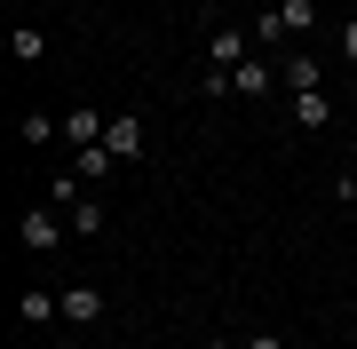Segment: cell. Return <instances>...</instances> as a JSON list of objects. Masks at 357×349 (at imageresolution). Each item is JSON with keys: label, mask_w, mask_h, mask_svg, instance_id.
Returning <instances> with one entry per match:
<instances>
[{"label": "cell", "mask_w": 357, "mask_h": 349, "mask_svg": "<svg viewBox=\"0 0 357 349\" xmlns=\"http://www.w3.org/2000/svg\"><path fill=\"white\" fill-rule=\"evenodd\" d=\"M278 16H286V32H294V40H302L310 24H318V0H278Z\"/></svg>", "instance_id": "7c38bea8"}, {"label": "cell", "mask_w": 357, "mask_h": 349, "mask_svg": "<svg viewBox=\"0 0 357 349\" xmlns=\"http://www.w3.org/2000/svg\"><path fill=\"white\" fill-rule=\"evenodd\" d=\"M0 8H8V16H16V8H24V0H0Z\"/></svg>", "instance_id": "e0dca14e"}, {"label": "cell", "mask_w": 357, "mask_h": 349, "mask_svg": "<svg viewBox=\"0 0 357 349\" xmlns=\"http://www.w3.org/2000/svg\"><path fill=\"white\" fill-rule=\"evenodd\" d=\"M326 119H333V95L326 88H302V95H294V127H302V135H318Z\"/></svg>", "instance_id": "3957f363"}, {"label": "cell", "mask_w": 357, "mask_h": 349, "mask_svg": "<svg viewBox=\"0 0 357 349\" xmlns=\"http://www.w3.org/2000/svg\"><path fill=\"white\" fill-rule=\"evenodd\" d=\"M16 318H24V325H56V318H64V294H40V286H24V294H16Z\"/></svg>", "instance_id": "277c9868"}, {"label": "cell", "mask_w": 357, "mask_h": 349, "mask_svg": "<svg viewBox=\"0 0 357 349\" xmlns=\"http://www.w3.org/2000/svg\"><path fill=\"white\" fill-rule=\"evenodd\" d=\"M230 95H270V64L262 56H246V64L230 72Z\"/></svg>", "instance_id": "30bf717a"}, {"label": "cell", "mask_w": 357, "mask_h": 349, "mask_svg": "<svg viewBox=\"0 0 357 349\" xmlns=\"http://www.w3.org/2000/svg\"><path fill=\"white\" fill-rule=\"evenodd\" d=\"M64 222H72V238H96V231H103V207L79 199V207H64Z\"/></svg>", "instance_id": "8fae6325"}, {"label": "cell", "mask_w": 357, "mask_h": 349, "mask_svg": "<svg viewBox=\"0 0 357 349\" xmlns=\"http://www.w3.org/2000/svg\"><path fill=\"white\" fill-rule=\"evenodd\" d=\"M246 56H255V32H238V24H215V32H206V72H238Z\"/></svg>", "instance_id": "7a4b0ae2"}, {"label": "cell", "mask_w": 357, "mask_h": 349, "mask_svg": "<svg viewBox=\"0 0 357 349\" xmlns=\"http://www.w3.org/2000/svg\"><path fill=\"white\" fill-rule=\"evenodd\" d=\"M8 48H16V64H40V56H48V40H40L32 24H16V32H8Z\"/></svg>", "instance_id": "4fadbf2b"}, {"label": "cell", "mask_w": 357, "mask_h": 349, "mask_svg": "<svg viewBox=\"0 0 357 349\" xmlns=\"http://www.w3.org/2000/svg\"><path fill=\"white\" fill-rule=\"evenodd\" d=\"M278 79H286L294 95H302V88H326V64H318V56H302V48H294L286 64H278Z\"/></svg>", "instance_id": "8992f818"}, {"label": "cell", "mask_w": 357, "mask_h": 349, "mask_svg": "<svg viewBox=\"0 0 357 349\" xmlns=\"http://www.w3.org/2000/svg\"><path fill=\"white\" fill-rule=\"evenodd\" d=\"M56 135H64V119H48V111H16V143H32V151H40V143H56Z\"/></svg>", "instance_id": "9c48e42d"}, {"label": "cell", "mask_w": 357, "mask_h": 349, "mask_svg": "<svg viewBox=\"0 0 357 349\" xmlns=\"http://www.w3.org/2000/svg\"><path fill=\"white\" fill-rule=\"evenodd\" d=\"M103 143H112V159H135V151H143V119H135V111H119L112 127H103Z\"/></svg>", "instance_id": "52a82bcc"}, {"label": "cell", "mask_w": 357, "mask_h": 349, "mask_svg": "<svg viewBox=\"0 0 357 349\" xmlns=\"http://www.w3.org/2000/svg\"><path fill=\"white\" fill-rule=\"evenodd\" d=\"M246 349H286L278 334H270V325H262V334H246Z\"/></svg>", "instance_id": "9a60e30c"}, {"label": "cell", "mask_w": 357, "mask_h": 349, "mask_svg": "<svg viewBox=\"0 0 357 349\" xmlns=\"http://www.w3.org/2000/svg\"><path fill=\"white\" fill-rule=\"evenodd\" d=\"M342 56L357 64V16H342Z\"/></svg>", "instance_id": "5bb4252c"}, {"label": "cell", "mask_w": 357, "mask_h": 349, "mask_svg": "<svg viewBox=\"0 0 357 349\" xmlns=\"http://www.w3.org/2000/svg\"><path fill=\"white\" fill-rule=\"evenodd\" d=\"M206 349H246V341H230V334H206Z\"/></svg>", "instance_id": "2e32d148"}, {"label": "cell", "mask_w": 357, "mask_h": 349, "mask_svg": "<svg viewBox=\"0 0 357 349\" xmlns=\"http://www.w3.org/2000/svg\"><path fill=\"white\" fill-rule=\"evenodd\" d=\"M103 127H112L103 111H64V143H72V151H88V143H103Z\"/></svg>", "instance_id": "ba28073f"}, {"label": "cell", "mask_w": 357, "mask_h": 349, "mask_svg": "<svg viewBox=\"0 0 357 349\" xmlns=\"http://www.w3.org/2000/svg\"><path fill=\"white\" fill-rule=\"evenodd\" d=\"M16 238H24L32 254H56V246L72 238V222L56 215V207H24V215H16Z\"/></svg>", "instance_id": "6da1fadb"}, {"label": "cell", "mask_w": 357, "mask_h": 349, "mask_svg": "<svg viewBox=\"0 0 357 349\" xmlns=\"http://www.w3.org/2000/svg\"><path fill=\"white\" fill-rule=\"evenodd\" d=\"M96 318H103V294H96V286H64V325H79V334H88Z\"/></svg>", "instance_id": "5b68a950"}]
</instances>
